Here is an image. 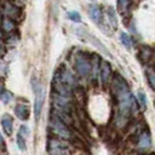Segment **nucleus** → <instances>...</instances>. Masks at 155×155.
<instances>
[{
  "instance_id": "1a4fd4ad",
  "label": "nucleus",
  "mask_w": 155,
  "mask_h": 155,
  "mask_svg": "<svg viewBox=\"0 0 155 155\" xmlns=\"http://www.w3.org/2000/svg\"><path fill=\"white\" fill-rule=\"evenodd\" d=\"M15 114L22 121L28 120V117H29V108H28V105H25V104H17L15 107Z\"/></svg>"
},
{
  "instance_id": "2eb2a0df",
  "label": "nucleus",
  "mask_w": 155,
  "mask_h": 155,
  "mask_svg": "<svg viewBox=\"0 0 155 155\" xmlns=\"http://www.w3.org/2000/svg\"><path fill=\"white\" fill-rule=\"evenodd\" d=\"M120 41H121V44L124 45V47H126L127 50H131L132 42H131V38H130V35H128L127 33H121V35H120Z\"/></svg>"
},
{
  "instance_id": "4be33fe9",
  "label": "nucleus",
  "mask_w": 155,
  "mask_h": 155,
  "mask_svg": "<svg viewBox=\"0 0 155 155\" xmlns=\"http://www.w3.org/2000/svg\"><path fill=\"white\" fill-rule=\"evenodd\" d=\"M0 144H4V139H2V136L0 134Z\"/></svg>"
},
{
  "instance_id": "ddd939ff",
  "label": "nucleus",
  "mask_w": 155,
  "mask_h": 155,
  "mask_svg": "<svg viewBox=\"0 0 155 155\" xmlns=\"http://www.w3.org/2000/svg\"><path fill=\"white\" fill-rule=\"evenodd\" d=\"M16 142H17V148H18L21 151H25V150H27V137H24V136L21 134V133H17Z\"/></svg>"
},
{
  "instance_id": "aec40b11",
  "label": "nucleus",
  "mask_w": 155,
  "mask_h": 155,
  "mask_svg": "<svg viewBox=\"0 0 155 155\" xmlns=\"http://www.w3.org/2000/svg\"><path fill=\"white\" fill-rule=\"evenodd\" d=\"M18 133H21V134H23L24 137H29V134H30V130L28 128V126H25V125H22V126H19V128H18Z\"/></svg>"
},
{
  "instance_id": "39448f33",
  "label": "nucleus",
  "mask_w": 155,
  "mask_h": 155,
  "mask_svg": "<svg viewBox=\"0 0 155 155\" xmlns=\"http://www.w3.org/2000/svg\"><path fill=\"white\" fill-rule=\"evenodd\" d=\"M50 125H51V128H52L54 134H57V136H59L62 138H67V139L70 138V132L68 131V128L65 127V125L62 122V120L58 116L57 117H52Z\"/></svg>"
},
{
  "instance_id": "4468645a",
  "label": "nucleus",
  "mask_w": 155,
  "mask_h": 155,
  "mask_svg": "<svg viewBox=\"0 0 155 155\" xmlns=\"http://www.w3.org/2000/svg\"><path fill=\"white\" fill-rule=\"evenodd\" d=\"M145 75H147L148 84L150 85V87H151L153 90H155V70L151 69V68H147Z\"/></svg>"
},
{
  "instance_id": "423d86ee",
  "label": "nucleus",
  "mask_w": 155,
  "mask_h": 155,
  "mask_svg": "<svg viewBox=\"0 0 155 155\" xmlns=\"http://www.w3.org/2000/svg\"><path fill=\"white\" fill-rule=\"evenodd\" d=\"M48 151L51 155H68L67 145L58 139L48 140Z\"/></svg>"
},
{
  "instance_id": "20e7f679",
  "label": "nucleus",
  "mask_w": 155,
  "mask_h": 155,
  "mask_svg": "<svg viewBox=\"0 0 155 155\" xmlns=\"http://www.w3.org/2000/svg\"><path fill=\"white\" fill-rule=\"evenodd\" d=\"M75 70L78 71V74L82 78H87L91 73L92 69V64L88 61L87 57H85L84 54H78L75 57Z\"/></svg>"
},
{
  "instance_id": "6e6552de",
  "label": "nucleus",
  "mask_w": 155,
  "mask_h": 155,
  "mask_svg": "<svg viewBox=\"0 0 155 155\" xmlns=\"http://www.w3.org/2000/svg\"><path fill=\"white\" fill-rule=\"evenodd\" d=\"M1 126H2V130H4L6 136H11L12 134L13 120H12L11 115H8V114H4L2 115V117H1Z\"/></svg>"
},
{
  "instance_id": "6ab92c4d",
  "label": "nucleus",
  "mask_w": 155,
  "mask_h": 155,
  "mask_svg": "<svg viewBox=\"0 0 155 155\" xmlns=\"http://www.w3.org/2000/svg\"><path fill=\"white\" fill-rule=\"evenodd\" d=\"M136 99L139 102V104H140L142 108H144V109L147 108V96H145V93H144L143 91H138V92H137Z\"/></svg>"
},
{
  "instance_id": "f03ea898",
  "label": "nucleus",
  "mask_w": 155,
  "mask_h": 155,
  "mask_svg": "<svg viewBox=\"0 0 155 155\" xmlns=\"http://www.w3.org/2000/svg\"><path fill=\"white\" fill-rule=\"evenodd\" d=\"M31 87L35 94V99H34V115H35V120H39L40 115H41V110L44 107V102H45V87L44 85L36 80V79H31Z\"/></svg>"
},
{
  "instance_id": "f3484780",
  "label": "nucleus",
  "mask_w": 155,
  "mask_h": 155,
  "mask_svg": "<svg viewBox=\"0 0 155 155\" xmlns=\"http://www.w3.org/2000/svg\"><path fill=\"white\" fill-rule=\"evenodd\" d=\"M67 18L75 22V23H80L81 22V15L78 11H69L67 12Z\"/></svg>"
},
{
  "instance_id": "412c9836",
  "label": "nucleus",
  "mask_w": 155,
  "mask_h": 155,
  "mask_svg": "<svg viewBox=\"0 0 155 155\" xmlns=\"http://www.w3.org/2000/svg\"><path fill=\"white\" fill-rule=\"evenodd\" d=\"M117 6H119V10L121 12H124L128 7V0H119L117 1Z\"/></svg>"
},
{
  "instance_id": "5701e85b",
  "label": "nucleus",
  "mask_w": 155,
  "mask_h": 155,
  "mask_svg": "<svg viewBox=\"0 0 155 155\" xmlns=\"http://www.w3.org/2000/svg\"><path fill=\"white\" fill-rule=\"evenodd\" d=\"M147 155H155V154H147Z\"/></svg>"
},
{
  "instance_id": "0eeeda50",
  "label": "nucleus",
  "mask_w": 155,
  "mask_h": 155,
  "mask_svg": "<svg viewBox=\"0 0 155 155\" xmlns=\"http://www.w3.org/2000/svg\"><path fill=\"white\" fill-rule=\"evenodd\" d=\"M88 13H90L91 19L96 24H98V25L102 24V22H103V13H102V10L99 8V6H97V5H90L88 6Z\"/></svg>"
},
{
  "instance_id": "393cba45",
  "label": "nucleus",
  "mask_w": 155,
  "mask_h": 155,
  "mask_svg": "<svg viewBox=\"0 0 155 155\" xmlns=\"http://www.w3.org/2000/svg\"><path fill=\"white\" fill-rule=\"evenodd\" d=\"M92 1H94V0H92Z\"/></svg>"
},
{
  "instance_id": "f8f14e48",
  "label": "nucleus",
  "mask_w": 155,
  "mask_h": 155,
  "mask_svg": "<svg viewBox=\"0 0 155 155\" xmlns=\"http://www.w3.org/2000/svg\"><path fill=\"white\" fill-rule=\"evenodd\" d=\"M107 15H108V18H109V23H110L114 28H116V27H117V19H116V12H115V10H114L113 6H109V7H108Z\"/></svg>"
},
{
  "instance_id": "a211bd4d",
  "label": "nucleus",
  "mask_w": 155,
  "mask_h": 155,
  "mask_svg": "<svg viewBox=\"0 0 155 155\" xmlns=\"http://www.w3.org/2000/svg\"><path fill=\"white\" fill-rule=\"evenodd\" d=\"M12 99H13V94L10 91H2L0 93V101L4 102L5 104H8L10 102H12Z\"/></svg>"
},
{
  "instance_id": "9d476101",
  "label": "nucleus",
  "mask_w": 155,
  "mask_h": 155,
  "mask_svg": "<svg viewBox=\"0 0 155 155\" xmlns=\"http://www.w3.org/2000/svg\"><path fill=\"white\" fill-rule=\"evenodd\" d=\"M138 147L143 150H147L151 147V137H150V133L147 131L142 132L140 136H139V139H138Z\"/></svg>"
},
{
  "instance_id": "dca6fc26",
  "label": "nucleus",
  "mask_w": 155,
  "mask_h": 155,
  "mask_svg": "<svg viewBox=\"0 0 155 155\" xmlns=\"http://www.w3.org/2000/svg\"><path fill=\"white\" fill-rule=\"evenodd\" d=\"M1 27H2V29H5L6 31H11V30L15 28V23H13V21H12L11 18L5 17V18L2 19V22H1Z\"/></svg>"
},
{
  "instance_id": "9b49d317",
  "label": "nucleus",
  "mask_w": 155,
  "mask_h": 155,
  "mask_svg": "<svg viewBox=\"0 0 155 155\" xmlns=\"http://www.w3.org/2000/svg\"><path fill=\"white\" fill-rule=\"evenodd\" d=\"M110 73H111V69H110V64L108 62H102V67H101V79H102V82L105 84L109 78H110Z\"/></svg>"
},
{
  "instance_id": "7ed1b4c3",
  "label": "nucleus",
  "mask_w": 155,
  "mask_h": 155,
  "mask_svg": "<svg viewBox=\"0 0 155 155\" xmlns=\"http://www.w3.org/2000/svg\"><path fill=\"white\" fill-rule=\"evenodd\" d=\"M75 33H76V35L78 36H80L82 40H85V41H87V42H90L91 45H93L94 47H97L102 53H104L105 56H108L109 58H111V54H110V52L108 51V48L93 35V34H91L90 31H87L86 29H84V28H75Z\"/></svg>"
},
{
  "instance_id": "f257e3e1",
  "label": "nucleus",
  "mask_w": 155,
  "mask_h": 155,
  "mask_svg": "<svg viewBox=\"0 0 155 155\" xmlns=\"http://www.w3.org/2000/svg\"><path fill=\"white\" fill-rule=\"evenodd\" d=\"M114 92L117 98L119 120H126L131 113H134L137 110V105L127 82L120 75H116V78L114 79Z\"/></svg>"
},
{
  "instance_id": "b1692460",
  "label": "nucleus",
  "mask_w": 155,
  "mask_h": 155,
  "mask_svg": "<svg viewBox=\"0 0 155 155\" xmlns=\"http://www.w3.org/2000/svg\"><path fill=\"white\" fill-rule=\"evenodd\" d=\"M18 1H23V0H18Z\"/></svg>"
}]
</instances>
